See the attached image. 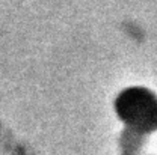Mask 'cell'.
<instances>
[{
	"mask_svg": "<svg viewBox=\"0 0 157 155\" xmlns=\"http://www.w3.org/2000/svg\"><path fill=\"white\" fill-rule=\"evenodd\" d=\"M115 113L125 128L144 136L157 131V97L147 87H127L115 98Z\"/></svg>",
	"mask_w": 157,
	"mask_h": 155,
	"instance_id": "6da1fadb",
	"label": "cell"
}]
</instances>
